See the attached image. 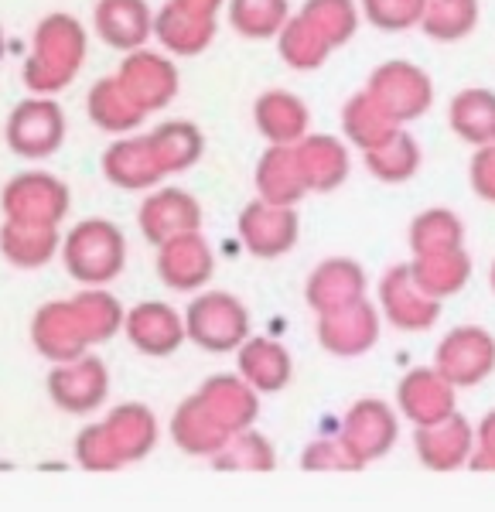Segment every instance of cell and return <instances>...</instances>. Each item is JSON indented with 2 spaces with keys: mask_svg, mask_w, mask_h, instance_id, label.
<instances>
[{
  "mask_svg": "<svg viewBox=\"0 0 495 512\" xmlns=\"http://www.w3.org/2000/svg\"><path fill=\"white\" fill-rule=\"evenodd\" d=\"M366 93L403 127V123H414L431 110L434 82L420 65L390 59L373 69V76L366 82Z\"/></svg>",
  "mask_w": 495,
  "mask_h": 512,
  "instance_id": "cell-1",
  "label": "cell"
},
{
  "mask_svg": "<svg viewBox=\"0 0 495 512\" xmlns=\"http://www.w3.org/2000/svg\"><path fill=\"white\" fill-rule=\"evenodd\" d=\"M434 366L458 390L478 386L495 373V335L482 325H458L441 338L434 352Z\"/></svg>",
  "mask_w": 495,
  "mask_h": 512,
  "instance_id": "cell-2",
  "label": "cell"
},
{
  "mask_svg": "<svg viewBox=\"0 0 495 512\" xmlns=\"http://www.w3.org/2000/svg\"><path fill=\"white\" fill-rule=\"evenodd\" d=\"M379 311L400 332H427L441 318V301L414 280L410 263H396L379 280Z\"/></svg>",
  "mask_w": 495,
  "mask_h": 512,
  "instance_id": "cell-3",
  "label": "cell"
},
{
  "mask_svg": "<svg viewBox=\"0 0 495 512\" xmlns=\"http://www.w3.org/2000/svg\"><path fill=\"white\" fill-rule=\"evenodd\" d=\"M342 444L356 454V461L362 468L369 461H379L393 451L396 437H400V417L390 403L373 400V396H362L356 407L345 414L342 424Z\"/></svg>",
  "mask_w": 495,
  "mask_h": 512,
  "instance_id": "cell-4",
  "label": "cell"
},
{
  "mask_svg": "<svg viewBox=\"0 0 495 512\" xmlns=\"http://www.w3.org/2000/svg\"><path fill=\"white\" fill-rule=\"evenodd\" d=\"M455 390L448 376L437 366H417L396 386V410L410 420L414 427L437 424V420L455 414Z\"/></svg>",
  "mask_w": 495,
  "mask_h": 512,
  "instance_id": "cell-5",
  "label": "cell"
},
{
  "mask_svg": "<svg viewBox=\"0 0 495 512\" xmlns=\"http://www.w3.org/2000/svg\"><path fill=\"white\" fill-rule=\"evenodd\" d=\"M188 335L209 352H229L246 338V308L229 294H205L188 308Z\"/></svg>",
  "mask_w": 495,
  "mask_h": 512,
  "instance_id": "cell-6",
  "label": "cell"
},
{
  "mask_svg": "<svg viewBox=\"0 0 495 512\" xmlns=\"http://www.w3.org/2000/svg\"><path fill=\"white\" fill-rule=\"evenodd\" d=\"M414 448H417V458L424 468H431V472H455V468L472 465L475 431H472V424L455 410V414L437 420V424L417 427Z\"/></svg>",
  "mask_w": 495,
  "mask_h": 512,
  "instance_id": "cell-7",
  "label": "cell"
},
{
  "mask_svg": "<svg viewBox=\"0 0 495 512\" xmlns=\"http://www.w3.org/2000/svg\"><path fill=\"white\" fill-rule=\"evenodd\" d=\"M379 318H383V311L362 297V301L349 304V308L332 311V315H321L318 318V338L332 355L356 359V355H366L376 345Z\"/></svg>",
  "mask_w": 495,
  "mask_h": 512,
  "instance_id": "cell-8",
  "label": "cell"
},
{
  "mask_svg": "<svg viewBox=\"0 0 495 512\" xmlns=\"http://www.w3.org/2000/svg\"><path fill=\"white\" fill-rule=\"evenodd\" d=\"M123 267V236L110 222H86L72 233V274L82 280H110Z\"/></svg>",
  "mask_w": 495,
  "mask_h": 512,
  "instance_id": "cell-9",
  "label": "cell"
},
{
  "mask_svg": "<svg viewBox=\"0 0 495 512\" xmlns=\"http://www.w3.org/2000/svg\"><path fill=\"white\" fill-rule=\"evenodd\" d=\"M366 297V270L349 256H332L308 277V304L321 315H332Z\"/></svg>",
  "mask_w": 495,
  "mask_h": 512,
  "instance_id": "cell-10",
  "label": "cell"
},
{
  "mask_svg": "<svg viewBox=\"0 0 495 512\" xmlns=\"http://www.w3.org/2000/svg\"><path fill=\"white\" fill-rule=\"evenodd\" d=\"M297 158H301L304 178L311 192H335L349 178V144L332 134H308L297 140Z\"/></svg>",
  "mask_w": 495,
  "mask_h": 512,
  "instance_id": "cell-11",
  "label": "cell"
},
{
  "mask_svg": "<svg viewBox=\"0 0 495 512\" xmlns=\"http://www.w3.org/2000/svg\"><path fill=\"white\" fill-rule=\"evenodd\" d=\"M243 239L257 256H280L297 243V212L291 205H250L243 216Z\"/></svg>",
  "mask_w": 495,
  "mask_h": 512,
  "instance_id": "cell-12",
  "label": "cell"
},
{
  "mask_svg": "<svg viewBox=\"0 0 495 512\" xmlns=\"http://www.w3.org/2000/svg\"><path fill=\"white\" fill-rule=\"evenodd\" d=\"M448 123L458 140L472 147L495 144V89L468 86L455 93L448 106Z\"/></svg>",
  "mask_w": 495,
  "mask_h": 512,
  "instance_id": "cell-13",
  "label": "cell"
},
{
  "mask_svg": "<svg viewBox=\"0 0 495 512\" xmlns=\"http://www.w3.org/2000/svg\"><path fill=\"white\" fill-rule=\"evenodd\" d=\"M96 28L113 48L134 52L154 31L151 11L144 0H99L96 7Z\"/></svg>",
  "mask_w": 495,
  "mask_h": 512,
  "instance_id": "cell-14",
  "label": "cell"
},
{
  "mask_svg": "<svg viewBox=\"0 0 495 512\" xmlns=\"http://www.w3.org/2000/svg\"><path fill=\"white\" fill-rule=\"evenodd\" d=\"M362 161H366L369 175H376L383 185H403V181H410L420 171V144L414 140V134L396 127L386 140L362 151Z\"/></svg>",
  "mask_w": 495,
  "mask_h": 512,
  "instance_id": "cell-15",
  "label": "cell"
},
{
  "mask_svg": "<svg viewBox=\"0 0 495 512\" xmlns=\"http://www.w3.org/2000/svg\"><path fill=\"white\" fill-rule=\"evenodd\" d=\"M257 123L274 144H297V140L308 137L311 113L294 93L274 89V93H263L257 103Z\"/></svg>",
  "mask_w": 495,
  "mask_h": 512,
  "instance_id": "cell-16",
  "label": "cell"
},
{
  "mask_svg": "<svg viewBox=\"0 0 495 512\" xmlns=\"http://www.w3.org/2000/svg\"><path fill=\"white\" fill-rule=\"evenodd\" d=\"M410 270H414V280L427 294L444 301V297L458 294L461 287L468 284V277H472V260H468L465 246H461V250L434 253V256H414Z\"/></svg>",
  "mask_w": 495,
  "mask_h": 512,
  "instance_id": "cell-17",
  "label": "cell"
},
{
  "mask_svg": "<svg viewBox=\"0 0 495 512\" xmlns=\"http://www.w3.org/2000/svg\"><path fill=\"white\" fill-rule=\"evenodd\" d=\"M396 127H400V123H396L390 113H386L383 106H379L376 99L366 93V89H359L352 99H345V106H342V134H345L349 144H356L359 151L376 147L379 140L390 137Z\"/></svg>",
  "mask_w": 495,
  "mask_h": 512,
  "instance_id": "cell-18",
  "label": "cell"
},
{
  "mask_svg": "<svg viewBox=\"0 0 495 512\" xmlns=\"http://www.w3.org/2000/svg\"><path fill=\"white\" fill-rule=\"evenodd\" d=\"M127 93L137 99L140 110H151V106H164L178 89V79H175V69L168 62L158 59V55H134L127 65Z\"/></svg>",
  "mask_w": 495,
  "mask_h": 512,
  "instance_id": "cell-19",
  "label": "cell"
},
{
  "mask_svg": "<svg viewBox=\"0 0 495 512\" xmlns=\"http://www.w3.org/2000/svg\"><path fill=\"white\" fill-rule=\"evenodd\" d=\"M478 14L482 4L478 0H424V18H420V31L431 41H461L478 28Z\"/></svg>",
  "mask_w": 495,
  "mask_h": 512,
  "instance_id": "cell-20",
  "label": "cell"
},
{
  "mask_svg": "<svg viewBox=\"0 0 495 512\" xmlns=\"http://www.w3.org/2000/svg\"><path fill=\"white\" fill-rule=\"evenodd\" d=\"M465 246V222L451 209H424L410 222V250L414 256H434Z\"/></svg>",
  "mask_w": 495,
  "mask_h": 512,
  "instance_id": "cell-21",
  "label": "cell"
},
{
  "mask_svg": "<svg viewBox=\"0 0 495 512\" xmlns=\"http://www.w3.org/2000/svg\"><path fill=\"white\" fill-rule=\"evenodd\" d=\"M130 335H134L140 352L168 355L178 349L185 328H181V321L171 308H164V304H144V308H137L130 315Z\"/></svg>",
  "mask_w": 495,
  "mask_h": 512,
  "instance_id": "cell-22",
  "label": "cell"
},
{
  "mask_svg": "<svg viewBox=\"0 0 495 512\" xmlns=\"http://www.w3.org/2000/svg\"><path fill=\"white\" fill-rule=\"evenodd\" d=\"M301 18L332 48H342L356 38L362 11L356 0H308V4L301 7Z\"/></svg>",
  "mask_w": 495,
  "mask_h": 512,
  "instance_id": "cell-23",
  "label": "cell"
},
{
  "mask_svg": "<svg viewBox=\"0 0 495 512\" xmlns=\"http://www.w3.org/2000/svg\"><path fill=\"white\" fill-rule=\"evenodd\" d=\"M154 31H158L161 41L171 48V52L195 55V52H202V48L209 45L212 18L195 14V11H185L181 4H168L161 11V18L154 21Z\"/></svg>",
  "mask_w": 495,
  "mask_h": 512,
  "instance_id": "cell-24",
  "label": "cell"
},
{
  "mask_svg": "<svg viewBox=\"0 0 495 512\" xmlns=\"http://www.w3.org/2000/svg\"><path fill=\"white\" fill-rule=\"evenodd\" d=\"M277 41H280V59H284L297 72H315V69H321V65L328 62V55L335 52V48L328 45V41L321 38L318 31L301 18V14H297V18H291V21L284 24V28H280Z\"/></svg>",
  "mask_w": 495,
  "mask_h": 512,
  "instance_id": "cell-25",
  "label": "cell"
},
{
  "mask_svg": "<svg viewBox=\"0 0 495 512\" xmlns=\"http://www.w3.org/2000/svg\"><path fill=\"white\" fill-rule=\"evenodd\" d=\"M243 373L257 390L277 393L291 383V355L280 349L277 342L257 338V342H250L243 352Z\"/></svg>",
  "mask_w": 495,
  "mask_h": 512,
  "instance_id": "cell-26",
  "label": "cell"
},
{
  "mask_svg": "<svg viewBox=\"0 0 495 512\" xmlns=\"http://www.w3.org/2000/svg\"><path fill=\"white\" fill-rule=\"evenodd\" d=\"M229 18L243 38H274L291 21L287 0H229Z\"/></svg>",
  "mask_w": 495,
  "mask_h": 512,
  "instance_id": "cell-27",
  "label": "cell"
},
{
  "mask_svg": "<svg viewBox=\"0 0 495 512\" xmlns=\"http://www.w3.org/2000/svg\"><path fill=\"white\" fill-rule=\"evenodd\" d=\"M205 246L198 243L195 236H188L181 233L178 243H171L168 246V253H164V263H161V277L168 280V284H175V287H198L205 277L212 274V263L209 260H198L195 263V253H202Z\"/></svg>",
  "mask_w": 495,
  "mask_h": 512,
  "instance_id": "cell-28",
  "label": "cell"
},
{
  "mask_svg": "<svg viewBox=\"0 0 495 512\" xmlns=\"http://www.w3.org/2000/svg\"><path fill=\"white\" fill-rule=\"evenodd\" d=\"M359 11L379 31H410L420 28L424 0H359Z\"/></svg>",
  "mask_w": 495,
  "mask_h": 512,
  "instance_id": "cell-29",
  "label": "cell"
},
{
  "mask_svg": "<svg viewBox=\"0 0 495 512\" xmlns=\"http://www.w3.org/2000/svg\"><path fill=\"white\" fill-rule=\"evenodd\" d=\"M304 468H332V472H359L356 454L342 444V437H332V441H315L304 448Z\"/></svg>",
  "mask_w": 495,
  "mask_h": 512,
  "instance_id": "cell-30",
  "label": "cell"
},
{
  "mask_svg": "<svg viewBox=\"0 0 495 512\" xmlns=\"http://www.w3.org/2000/svg\"><path fill=\"white\" fill-rule=\"evenodd\" d=\"M468 181H472V192L482 202L495 205V144L475 147L472 164H468Z\"/></svg>",
  "mask_w": 495,
  "mask_h": 512,
  "instance_id": "cell-31",
  "label": "cell"
},
{
  "mask_svg": "<svg viewBox=\"0 0 495 512\" xmlns=\"http://www.w3.org/2000/svg\"><path fill=\"white\" fill-rule=\"evenodd\" d=\"M472 468H478V472H495V410L482 417V424L475 431Z\"/></svg>",
  "mask_w": 495,
  "mask_h": 512,
  "instance_id": "cell-32",
  "label": "cell"
},
{
  "mask_svg": "<svg viewBox=\"0 0 495 512\" xmlns=\"http://www.w3.org/2000/svg\"><path fill=\"white\" fill-rule=\"evenodd\" d=\"M175 4H181L185 11H195V14H205V18H212V11H216L222 0H175Z\"/></svg>",
  "mask_w": 495,
  "mask_h": 512,
  "instance_id": "cell-33",
  "label": "cell"
},
{
  "mask_svg": "<svg viewBox=\"0 0 495 512\" xmlns=\"http://www.w3.org/2000/svg\"><path fill=\"white\" fill-rule=\"evenodd\" d=\"M489 284H492V294H495V260H492V270H489Z\"/></svg>",
  "mask_w": 495,
  "mask_h": 512,
  "instance_id": "cell-34",
  "label": "cell"
}]
</instances>
